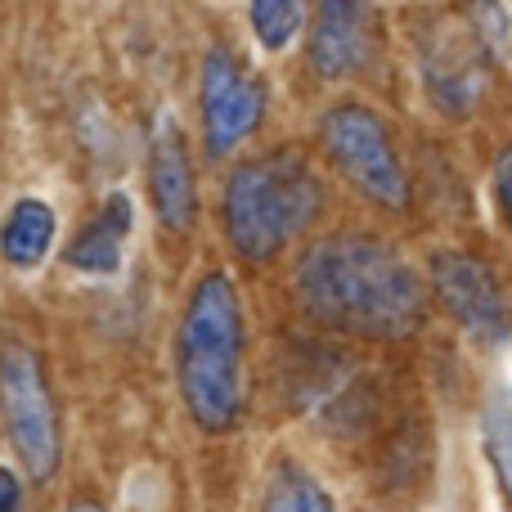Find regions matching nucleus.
Here are the masks:
<instances>
[{"instance_id": "obj_1", "label": "nucleus", "mask_w": 512, "mask_h": 512, "mask_svg": "<svg viewBox=\"0 0 512 512\" xmlns=\"http://www.w3.org/2000/svg\"><path fill=\"white\" fill-rule=\"evenodd\" d=\"M297 297L319 324L360 337H409L423 324V283L391 243L328 234L297 261Z\"/></svg>"}, {"instance_id": "obj_2", "label": "nucleus", "mask_w": 512, "mask_h": 512, "mask_svg": "<svg viewBox=\"0 0 512 512\" xmlns=\"http://www.w3.org/2000/svg\"><path fill=\"white\" fill-rule=\"evenodd\" d=\"M243 310L230 274H207L180 319L176 373L189 414L207 432H225L243 405Z\"/></svg>"}, {"instance_id": "obj_3", "label": "nucleus", "mask_w": 512, "mask_h": 512, "mask_svg": "<svg viewBox=\"0 0 512 512\" xmlns=\"http://www.w3.org/2000/svg\"><path fill=\"white\" fill-rule=\"evenodd\" d=\"M324 207V185L310 171V162L292 149H274L234 167L225 185V230L239 256L270 261L288 248L292 234H301Z\"/></svg>"}, {"instance_id": "obj_4", "label": "nucleus", "mask_w": 512, "mask_h": 512, "mask_svg": "<svg viewBox=\"0 0 512 512\" xmlns=\"http://www.w3.org/2000/svg\"><path fill=\"white\" fill-rule=\"evenodd\" d=\"M0 405H5L9 441L36 481H50L59 468V409H54L45 369L23 342L0 351Z\"/></svg>"}, {"instance_id": "obj_5", "label": "nucleus", "mask_w": 512, "mask_h": 512, "mask_svg": "<svg viewBox=\"0 0 512 512\" xmlns=\"http://www.w3.org/2000/svg\"><path fill=\"white\" fill-rule=\"evenodd\" d=\"M324 144L333 153L337 171L351 180L360 194H369L378 207L400 212L409 207V180L400 167L391 135L382 126V117L373 108L360 104H342L333 113H324Z\"/></svg>"}, {"instance_id": "obj_6", "label": "nucleus", "mask_w": 512, "mask_h": 512, "mask_svg": "<svg viewBox=\"0 0 512 512\" xmlns=\"http://www.w3.org/2000/svg\"><path fill=\"white\" fill-rule=\"evenodd\" d=\"M198 104H203L207 153L221 158V153L239 149L256 131V122H261V113H265V86H261V77H252V72L234 59L230 45H212L203 59Z\"/></svg>"}, {"instance_id": "obj_7", "label": "nucleus", "mask_w": 512, "mask_h": 512, "mask_svg": "<svg viewBox=\"0 0 512 512\" xmlns=\"http://www.w3.org/2000/svg\"><path fill=\"white\" fill-rule=\"evenodd\" d=\"M432 283H436L441 306L450 310L472 337L499 342L512 328L508 297L486 261H477V256H468V252H441V256H432Z\"/></svg>"}, {"instance_id": "obj_8", "label": "nucleus", "mask_w": 512, "mask_h": 512, "mask_svg": "<svg viewBox=\"0 0 512 512\" xmlns=\"http://www.w3.org/2000/svg\"><path fill=\"white\" fill-rule=\"evenodd\" d=\"M373 50V0H319L310 27V68L337 81L369 63Z\"/></svg>"}, {"instance_id": "obj_9", "label": "nucleus", "mask_w": 512, "mask_h": 512, "mask_svg": "<svg viewBox=\"0 0 512 512\" xmlns=\"http://www.w3.org/2000/svg\"><path fill=\"white\" fill-rule=\"evenodd\" d=\"M149 185H153V203L167 230H189L198 216V194H194V167H189V149L185 135L171 117H158L149 140Z\"/></svg>"}, {"instance_id": "obj_10", "label": "nucleus", "mask_w": 512, "mask_h": 512, "mask_svg": "<svg viewBox=\"0 0 512 512\" xmlns=\"http://www.w3.org/2000/svg\"><path fill=\"white\" fill-rule=\"evenodd\" d=\"M427 81H432V95L450 113H463L468 104H477L481 86H486V63H481L477 41L441 36L436 50H427Z\"/></svg>"}, {"instance_id": "obj_11", "label": "nucleus", "mask_w": 512, "mask_h": 512, "mask_svg": "<svg viewBox=\"0 0 512 512\" xmlns=\"http://www.w3.org/2000/svg\"><path fill=\"white\" fill-rule=\"evenodd\" d=\"M135 225V212H131V198L126 194H113L104 198V207L95 212V221L72 239L68 248V265L72 270H86V274H113L122 265V243Z\"/></svg>"}, {"instance_id": "obj_12", "label": "nucleus", "mask_w": 512, "mask_h": 512, "mask_svg": "<svg viewBox=\"0 0 512 512\" xmlns=\"http://www.w3.org/2000/svg\"><path fill=\"white\" fill-rule=\"evenodd\" d=\"M54 243V212L41 198H18L14 212L0 225V256L18 270H32L41 265V256L50 252Z\"/></svg>"}, {"instance_id": "obj_13", "label": "nucleus", "mask_w": 512, "mask_h": 512, "mask_svg": "<svg viewBox=\"0 0 512 512\" xmlns=\"http://www.w3.org/2000/svg\"><path fill=\"white\" fill-rule=\"evenodd\" d=\"M261 512H333V499H328V490L310 472H301L297 463H283L274 472L270 490H265Z\"/></svg>"}, {"instance_id": "obj_14", "label": "nucleus", "mask_w": 512, "mask_h": 512, "mask_svg": "<svg viewBox=\"0 0 512 512\" xmlns=\"http://www.w3.org/2000/svg\"><path fill=\"white\" fill-rule=\"evenodd\" d=\"M248 18L265 50H288L292 36L306 23V9H301V0H248Z\"/></svg>"}, {"instance_id": "obj_15", "label": "nucleus", "mask_w": 512, "mask_h": 512, "mask_svg": "<svg viewBox=\"0 0 512 512\" xmlns=\"http://www.w3.org/2000/svg\"><path fill=\"white\" fill-rule=\"evenodd\" d=\"M486 454L495 463V477H499V490L512 504V418L504 409H490L486 414Z\"/></svg>"}, {"instance_id": "obj_16", "label": "nucleus", "mask_w": 512, "mask_h": 512, "mask_svg": "<svg viewBox=\"0 0 512 512\" xmlns=\"http://www.w3.org/2000/svg\"><path fill=\"white\" fill-rule=\"evenodd\" d=\"M495 189H499L504 221H508V230H512V149H504V158H499V167H495Z\"/></svg>"}, {"instance_id": "obj_17", "label": "nucleus", "mask_w": 512, "mask_h": 512, "mask_svg": "<svg viewBox=\"0 0 512 512\" xmlns=\"http://www.w3.org/2000/svg\"><path fill=\"white\" fill-rule=\"evenodd\" d=\"M23 508V486L9 468H0V512H18Z\"/></svg>"}, {"instance_id": "obj_18", "label": "nucleus", "mask_w": 512, "mask_h": 512, "mask_svg": "<svg viewBox=\"0 0 512 512\" xmlns=\"http://www.w3.org/2000/svg\"><path fill=\"white\" fill-rule=\"evenodd\" d=\"M68 512H104V508H99V504H72Z\"/></svg>"}]
</instances>
